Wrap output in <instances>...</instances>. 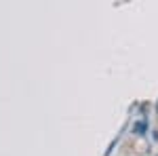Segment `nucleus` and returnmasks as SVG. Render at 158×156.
<instances>
[{"instance_id":"obj_1","label":"nucleus","mask_w":158,"mask_h":156,"mask_svg":"<svg viewBox=\"0 0 158 156\" xmlns=\"http://www.w3.org/2000/svg\"><path fill=\"white\" fill-rule=\"evenodd\" d=\"M146 120H139V122H137V124H135L133 127V133H137V135H143V131H146Z\"/></svg>"}]
</instances>
